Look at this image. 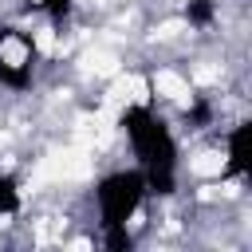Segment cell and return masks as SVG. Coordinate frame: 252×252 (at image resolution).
Wrapping results in <instances>:
<instances>
[{
  "mask_svg": "<svg viewBox=\"0 0 252 252\" xmlns=\"http://www.w3.org/2000/svg\"><path fill=\"white\" fill-rule=\"evenodd\" d=\"M39 71V39L20 24H0V87L20 94L35 83Z\"/></svg>",
  "mask_w": 252,
  "mask_h": 252,
  "instance_id": "3",
  "label": "cell"
},
{
  "mask_svg": "<svg viewBox=\"0 0 252 252\" xmlns=\"http://www.w3.org/2000/svg\"><path fill=\"white\" fill-rule=\"evenodd\" d=\"M185 16H189V24H197V28H209V24H213V16H217V4H213V0H189Z\"/></svg>",
  "mask_w": 252,
  "mask_h": 252,
  "instance_id": "7",
  "label": "cell"
},
{
  "mask_svg": "<svg viewBox=\"0 0 252 252\" xmlns=\"http://www.w3.org/2000/svg\"><path fill=\"white\" fill-rule=\"evenodd\" d=\"M20 209H24V189H20V181L0 169V220H4V217H16Z\"/></svg>",
  "mask_w": 252,
  "mask_h": 252,
  "instance_id": "5",
  "label": "cell"
},
{
  "mask_svg": "<svg viewBox=\"0 0 252 252\" xmlns=\"http://www.w3.org/2000/svg\"><path fill=\"white\" fill-rule=\"evenodd\" d=\"M146 197H150V185H146V177H142L138 165L110 169V173H102L94 181V213H98V232H102L106 248L126 252L134 244L130 224L142 213Z\"/></svg>",
  "mask_w": 252,
  "mask_h": 252,
  "instance_id": "2",
  "label": "cell"
},
{
  "mask_svg": "<svg viewBox=\"0 0 252 252\" xmlns=\"http://www.w3.org/2000/svg\"><path fill=\"white\" fill-rule=\"evenodd\" d=\"M118 130L134 154V165L142 169L146 185L154 197H169L181 181V146L173 126L150 106V102H130L118 114Z\"/></svg>",
  "mask_w": 252,
  "mask_h": 252,
  "instance_id": "1",
  "label": "cell"
},
{
  "mask_svg": "<svg viewBox=\"0 0 252 252\" xmlns=\"http://www.w3.org/2000/svg\"><path fill=\"white\" fill-rule=\"evenodd\" d=\"M220 169L232 173V177H244L252 169V122H236L224 134V161H220Z\"/></svg>",
  "mask_w": 252,
  "mask_h": 252,
  "instance_id": "4",
  "label": "cell"
},
{
  "mask_svg": "<svg viewBox=\"0 0 252 252\" xmlns=\"http://www.w3.org/2000/svg\"><path fill=\"white\" fill-rule=\"evenodd\" d=\"M28 8H35L39 16H47V20H55V24H63V20L71 16V8H75V0H28Z\"/></svg>",
  "mask_w": 252,
  "mask_h": 252,
  "instance_id": "6",
  "label": "cell"
}]
</instances>
